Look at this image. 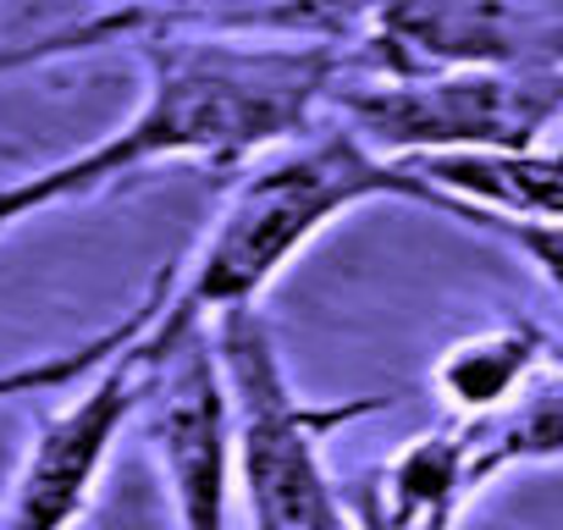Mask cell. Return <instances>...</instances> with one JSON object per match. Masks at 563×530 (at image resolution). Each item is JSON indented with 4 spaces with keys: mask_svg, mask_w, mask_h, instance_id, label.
Returning a JSON list of instances; mask_svg holds the SVG:
<instances>
[{
    "mask_svg": "<svg viewBox=\"0 0 563 530\" xmlns=\"http://www.w3.org/2000/svg\"><path fill=\"white\" fill-rule=\"evenodd\" d=\"M536 371H552V343L541 327L519 321V327H492L481 338L453 343L437 360L431 387L459 420H486L508 409L536 382Z\"/></svg>",
    "mask_w": 563,
    "mask_h": 530,
    "instance_id": "30bf717a",
    "label": "cell"
},
{
    "mask_svg": "<svg viewBox=\"0 0 563 530\" xmlns=\"http://www.w3.org/2000/svg\"><path fill=\"white\" fill-rule=\"evenodd\" d=\"M371 199H409V205L437 210V199L398 161L371 155L343 122L310 128L288 144L265 150V161H254L232 183L199 254L188 260V277L177 288H166L161 321L194 327V321H216L221 310L260 305V294L338 216H349Z\"/></svg>",
    "mask_w": 563,
    "mask_h": 530,
    "instance_id": "7a4b0ae2",
    "label": "cell"
},
{
    "mask_svg": "<svg viewBox=\"0 0 563 530\" xmlns=\"http://www.w3.org/2000/svg\"><path fill=\"white\" fill-rule=\"evenodd\" d=\"M475 475L459 431H426L376 464L349 508L354 530H453L475 503Z\"/></svg>",
    "mask_w": 563,
    "mask_h": 530,
    "instance_id": "9c48e42d",
    "label": "cell"
},
{
    "mask_svg": "<svg viewBox=\"0 0 563 530\" xmlns=\"http://www.w3.org/2000/svg\"><path fill=\"white\" fill-rule=\"evenodd\" d=\"M166 277H155L150 283V294H144V305H133V316H122L117 327H106V332H95L89 343H78V349H62V354H40V360H29V365H7L0 371V404H12V398H51V393H73L84 376H95L111 354H122L144 327H150V316L161 310V299H166Z\"/></svg>",
    "mask_w": 563,
    "mask_h": 530,
    "instance_id": "8fae6325",
    "label": "cell"
},
{
    "mask_svg": "<svg viewBox=\"0 0 563 530\" xmlns=\"http://www.w3.org/2000/svg\"><path fill=\"white\" fill-rule=\"evenodd\" d=\"M128 45L144 62V100L111 139L84 150L106 188L155 161L232 166L265 155L310 133L343 78V45L321 40L155 29Z\"/></svg>",
    "mask_w": 563,
    "mask_h": 530,
    "instance_id": "6da1fadb",
    "label": "cell"
},
{
    "mask_svg": "<svg viewBox=\"0 0 563 530\" xmlns=\"http://www.w3.org/2000/svg\"><path fill=\"white\" fill-rule=\"evenodd\" d=\"M327 106L382 161L442 150H536L563 111L558 67H453L415 78H338Z\"/></svg>",
    "mask_w": 563,
    "mask_h": 530,
    "instance_id": "277c9868",
    "label": "cell"
},
{
    "mask_svg": "<svg viewBox=\"0 0 563 530\" xmlns=\"http://www.w3.org/2000/svg\"><path fill=\"white\" fill-rule=\"evenodd\" d=\"M371 78L558 67V0H360Z\"/></svg>",
    "mask_w": 563,
    "mask_h": 530,
    "instance_id": "52a82bcc",
    "label": "cell"
},
{
    "mask_svg": "<svg viewBox=\"0 0 563 530\" xmlns=\"http://www.w3.org/2000/svg\"><path fill=\"white\" fill-rule=\"evenodd\" d=\"M183 29V34H249V40H321L343 45V34L360 29V0H122L117 12L95 23H73L62 34H45L29 51L0 56V73L40 67L67 51L117 45L133 34Z\"/></svg>",
    "mask_w": 563,
    "mask_h": 530,
    "instance_id": "ba28073f",
    "label": "cell"
},
{
    "mask_svg": "<svg viewBox=\"0 0 563 530\" xmlns=\"http://www.w3.org/2000/svg\"><path fill=\"white\" fill-rule=\"evenodd\" d=\"M210 349L227 382L232 492L243 497L249 530H354L321 442L327 431L387 409V398H354V404L299 398L288 371H282L260 305L221 310L210 321Z\"/></svg>",
    "mask_w": 563,
    "mask_h": 530,
    "instance_id": "3957f363",
    "label": "cell"
},
{
    "mask_svg": "<svg viewBox=\"0 0 563 530\" xmlns=\"http://www.w3.org/2000/svg\"><path fill=\"white\" fill-rule=\"evenodd\" d=\"M84 194H100V177L89 166V155H67L56 166H40V172H23V177H7L0 183V232H12L18 221H34L40 210H56L67 199H84Z\"/></svg>",
    "mask_w": 563,
    "mask_h": 530,
    "instance_id": "7c38bea8",
    "label": "cell"
},
{
    "mask_svg": "<svg viewBox=\"0 0 563 530\" xmlns=\"http://www.w3.org/2000/svg\"><path fill=\"white\" fill-rule=\"evenodd\" d=\"M139 354L144 398L133 420H144L177 530H232V415L210 321L166 327L155 310L139 332Z\"/></svg>",
    "mask_w": 563,
    "mask_h": 530,
    "instance_id": "5b68a950",
    "label": "cell"
},
{
    "mask_svg": "<svg viewBox=\"0 0 563 530\" xmlns=\"http://www.w3.org/2000/svg\"><path fill=\"white\" fill-rule=\"evenodd\" d=\"M144 398V354L139 338L111 354L95 376L78 382V393L51 409L0 497V530H78V519L95 508L100 475L133 426Z\"/></svg>",
    "mask_w": 563,
    "mask_h": 530,
    "instance_id": "8992f818",
    "label": "cell"
}]
</instances>
